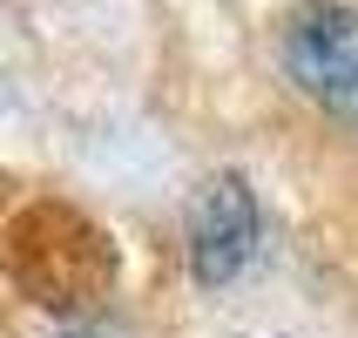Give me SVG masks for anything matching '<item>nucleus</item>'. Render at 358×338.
Here are the masks:
<instances>
[{"label":"nucleus","instance_id":"f257e3e1","mask_svg":"<svg viewBox=\"0 0 358 338\" xmlns=\"http://www.w3.org/2000/svg\"><path fill=\"white\" fill-rule=\"evenodd\" d=\"M278 61L291 75V88H304L338 122H358V7H345V0H304L298 14L284 20Z\"/></svg>","mask_w":358,"mask_h":338},{"label":"nucleus","instance_id":"f03ea898","mask_svg":"<svg viewBox=\"0 0 358 338\" xmlns=\"http://www.w3.org/2000/svg\"><path fill=\"white\" fill-rule=\"evenodd\" d=\"M20 237H34V244H14V278L41 311H55V318L95 311V291L108 284V251L88 223L68 217V237H48V223L27 217Z\"/></svg>","mask_w":358,"mask_h":338},{"label":"nucleus","instance_id":"7ed1b4c3","mask_svg":"<svg viewBox=\"0 0 358 338\" xmlns=\"http://www.w3.org/2000/svg\"><path fill=\"white\" fill-rule=\"evenodd\" d=\"M182 237H189V278L196 284H230L250 264L257 251V197H250V183L237 169H217V176L196 183V197H189V223H182Z\"/></svg>","mask_w":358,"mask_h":338},{"label":"nucleus","instance_id":"20e7f679","mask_svg":"<svg viewBox=\"0 0 358 338\" xmlns=\"http://www.w3.org/2000/svg\"><path fill=\"white\" fill-rule=\"evenodd\" d=\"M55 338H129V332L95 318V311H75V318H55Z\"/></svg>","mask_w":358,"mask_h":338}]
</instances>
